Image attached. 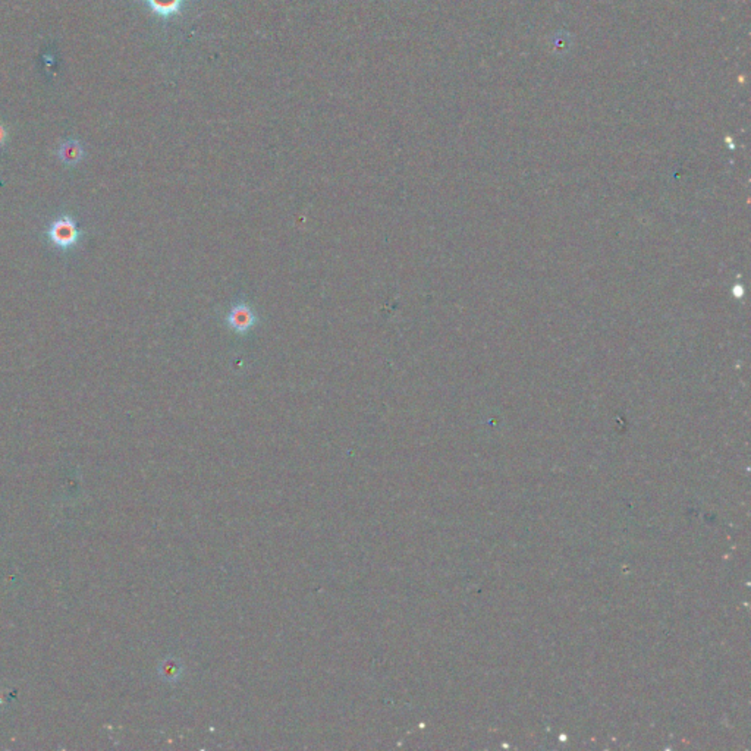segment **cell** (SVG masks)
Returning <instances> with one entry per match:
<instances>
[{"mask_svg":"<svg viewBox=\"0 0 751 751\" xmlns=\"http://www.w3.org/2000/svg\"><path fill=\"white\" fill-rule=\"evenodd\" d=\"M46 235L53 247L62 251H71L77 247L84 235L78 223L71 215H61L50 222Z\"/></svg>","mask_w":751,"mask_h":751,"instance_id":"obj_1","label":"cell"},{"mask_svg":"<svg viewBox=\"0 0 751 751\" xmlns=\"http://www.w3.org/2000/svg\"><path fill=\"white\" fill-rule=\"evenodd\" d=\"M228 322H229V326L234 330H236V332L244 334L254 326L255 317H254V313H252V310L250 307H247L244 304H239V306H236L235 308L231 310V313L228 315Z\"/></svg>","mask_w":751,"mask_h":751,"instance_id":"obj_3","label":"cell"},{"mask_svg":"<svg viewBox=\"0 0 751 751\" xmlns=\"http://www.w3.org/2000/svg\"><path fill=\"white\" fill-rule=\"evenodd\" d=\"M8 138H9V132H8V128L0 122V150H2L6 143H8Z\"/></svg>","mask_w":751,"mask_h":751,"instance_id":"obj_5","label":"cell"},{"mask_svg":"<svg viewBox=\"0 0 751 751\" xmlns=\"http://www.w3.org/2000/svg\"><path fill=\"white\" fill-rule=\"evenodd\" d=\"M150 8H152L156 13L162 15V17H169V15L175 13L181 5V0H147Z\"/></svg>","mask_w":751,"mask_h":751,"instance_id":"obj_4","label":"cell"},{"mask_svg":"<svg viewBox=\"0 0 751 751\" xmlns=\"http://www.w3.org/2000/svg\"><path fill=\"white\" fill-rule=\"evenodd\" d=\"M57 157H59V160H61L65 164V166L73 168V166H77V164H80L84 160V157H85L84 147L77 140H66L61 145H59Z\"/></svg>","mask_w":751,"mask_h":751,"instance_id":"obj_2","label":"cell"}]
</instances>
